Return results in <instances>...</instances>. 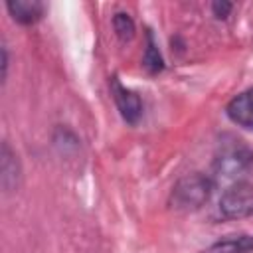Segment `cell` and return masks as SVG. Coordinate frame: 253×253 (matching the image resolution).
I'll return each mask as SVG.
<instances>
[{"mask_svg": "<svg viewBox=\"0 0 253 253\" xmlns=\"http://www.w3.org/2000/svg\"><path fill=\"white\" fill-rule=\"evenodd\" d=\"M142 65L146 67L148 73H158L164 67V61H162V55H160V51H158V47L154 43L152 32H146V49H144Z\"/></svg>", "mask_w": 253, "mask_h": 253, "instance_id": "obj_9", "label": "cell"}, {"mask_svg": "<svg viewBox=\"0 0 253 253\" xmlns=\"http://www.w3.org/2000/svg\"><path fill=\"white\" fill-rule=\"evenodd\" d=\"M0 178H2V186L4 190H14L18 184V174H20V166L16 160V154L10 150L8 142L2 144V154H0Z\"/></svg>", "mask_w": 253, "mask_h": 253, "instance_id": "obj_8", "label": "cell"}, {"mask_svg": "<svg viewBox=\"0 0 253 253\" xmlns=\"http://www.w3.org/2000/svg\"><path fill=\"white\" fill-rule=\"evenodd\" d=\"M211 190H213V182L208 176L200 172L188 174L174 184L170 192V206L174 210H184V211L198 210L210 200Z\"/></svg>", "mask_w": 253, "mask_h": 253, "instance_id": "obj_1", "label": "cell"}, {"mask_svg": "<svg viewBox=\"0 0 253 253\" xmlns=\"http://www.w3.org/2000/svg\"><path fill=\"white\" fill-rule=\"evenodd\" d=\"M111 91H113V99H115V103H117V107H119L123 119H125L126 123H130V125H136L138 119H140V115H142L140 97H138L134 91L123 87L117 77L111 79Z\"/></svg>", "mask_w": 253, "mask_h": 253, "instance_id": "obj_4", "label": "cell"}, {"mask_svg": "<svg viewBox=\"0 0 253 253\" xmlns=\"http://www.w3.org/2000/svg\"><path fill=\"white\" fill-rule=\"evenodd\" d=\"M113 28H115L119 40H123V42H128L134 36V22L125 12H119V14L113 16Z\"/></svg>", "mask_w": 253, "mask_h": 253, "instance_id": "obj_10", "label": "cell"}, {"mask_svg": "<svg viewBox=\"0 0 253 253\" xmlns=\"http://www.w3.org/2000/svg\"><path fill=\"white\" fill-rule=\"evenodd\" d=\"M253 154L241 146V144H233L221 150V154L215 158V170L219 176H227L233 178L237 174H241L243 170H247V166L251 164Z\"/></svg>", "mask_w": 253, "mask_h": 253, "instance_id": "obj_3", "label": "cell"}, {"mask_svg": "<svg viewBox=\"0 0 253 253\" xmlns=\"http://www.w3.org/2000/svg\"><path fill=\"white\" fill-rule=\"evenodd\" d=\"M6 8L10 16L18 24H24V26L38 22L43 14V4L40 0H8Z\"/></svg>", "mask_w": 253, "mask_h": 253, "instance_id": "obj_6", "label": "cell"}, {"mask_svg": "<svg viewBox=\"0 0 253 253\" xmlns=\"http://www.w3.org/2000/svg\"><path fill=\"white\" fill-rule=\"evenodd\" d=\"M231 4L229 2H213L211 4V10H213V16L215 18H227L229 12H231Z\"/></svg>", "mask_w": 253, "mask_h": 253, "instance_id": "obj_11", "label": "cell"}, {"mask_svg": "<svg viewBox=\"0 0 253 253\" xmlns=\"http://www.w3.org/2000/svg\"><path fill=\"white\" fill-rule=\"evenodd\" d=\"M219 211L229 219H241L253 213V182L237 180L223 190L219 198Z\"/></svg>", "mask_w": 253, "mask_h": 253, "instance_id": "obj_2", "label": "cell"}, {"mask_svg": "<svg viewBox=\"0 0 253 253\" xmlns=\"http://www.w3.org/2000/svg\"><path fill=\"white\" fill-rule=\"evenodd\" d=\"M227 117L245 128H253V89H247L233 97L225 109Z\"/></svg>", "mask_w": 253, "mask_h": 253, "instance_id": "obj_5", "label": "cell"}, {"mask_svg": "<svg viewBox=\"0 0 253 253\" xmlns=\"http://www.w3.org/2000/svg\"><path fill=\"white\" fill-rule=\"evenodd\" d=\"M251 251H253V235L235 233L211 243L204 253H251Z\"/></svg>", "mask_w": 253, "mask_h": 253, "instance_id": "obj_7", "label": "cell"}]
</instances>
